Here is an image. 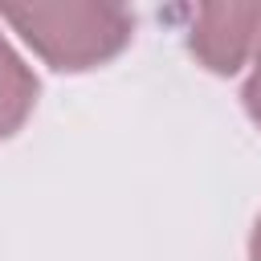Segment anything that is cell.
Wrapping results in <instances>:
<instances>
[{
  "label": "cell",
  "instance_id": "3",
  "mask_svg": "<svg viewBox=\"0 0 261 261\" xmlns=\"http://www.w3.org/2000/svg\"><path fill=\"white\" fill-rule=\"evenodd\" d=\"M37 106V77L0 33V139H12Z\"/></svg>",
  "mask_w": 261,
  "mask_h": 261
},
{
  "label": "cell",
  "instance_id": "5",
  "mask_svg": "<svg viewBox=\"0 0 261 261\" xmlns=\"http://www.w3.org/2000/svg\"><path fill=\"white\" fill-rule=\"evenodd\" d=\"M249 261H261V216H257L253 237H249Z\"/></svg>",
  "mask_w": 261,
  "mask_h": 261
},
{
  "label": "cell",
  "instance_id": "4",
  "mask_svg": "<svg viewBox=\"0 0 261 261\" xmlns=\"http://www.w3.org/2000/svg\"><path fill=\"white\" fill-rule=\"evenodd\" d=\"M245 110H249V118L261 126V45H257V53H253V73H249V82H245Z\"/></svg>",
  "mask_w": 261,
  "mask_h": 261
},
{
  "label": "cell",
  "instance_id": "2",
  "mask_svg": "<svg viewBox=\"0 0 261 261\" xmlns=\"http://www.w3.org/2000/svg\"><path fill=\"white\" fill-rule=\"evenodd\" d=\"M261 45V4H200L188 49L212 73H237Z\"/></svg>",
  "mask_w": 261,
  "mask_h": 261
},
{
  "label": "cell",
  "instance_id": "1",
  "mask_svg": "<svg viewBox=\"0 0 261 261\" xmlns=\"http://www.w3.org/2000/svg\"><path fill=\"white\" fill-rule=\"evenodd\" d=\"M33 53L65 73L94 69L130 45L135 16L118 4H0Z\"/></svg>",
  "mask_w": 261,
  "mask_h": 261
}]
</instances>
